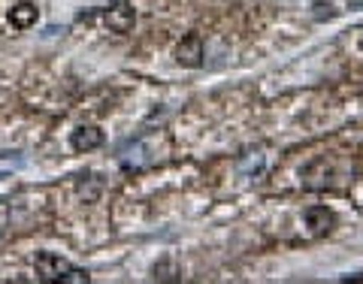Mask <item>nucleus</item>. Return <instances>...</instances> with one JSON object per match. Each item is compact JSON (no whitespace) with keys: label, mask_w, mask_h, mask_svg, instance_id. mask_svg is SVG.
I'll return each mask as SVG.
<instances>
[{"label":"nucleus","mask_w":363,"mask_h":284,"mask_svg":"<svg viewBox=\"0 0 363 284\" xmlns=\"http://www.w3.org/2000/svg\"><path fill=\"white\" fill-rule=\"evenodd\" d=\"M37 276L40 281H61V284H88V272L73 266L70 260H64L61 254L40 251L37 254Z\"/></svg>","instance_id":"obj_1"},{"label":"nucleus","mask_w":363,"mask_h":284,"mask_svg":"<svg viewBox=\"0 0 363 284\" xmlns=\"http://www.w3.org/2000/svg\"><path fill=\"white\" fill-rule=\"evenodd\" d=\"M176 61L182 67H191V70L203 64V37L200 33H188V37L176 45Z\"/></svg>","instance_id":"obj_2"},{"label":"nucleus","mask_w":363,"mask_h":284,"mask_svg":"<svg viewBox=\"0 0 363 284\" xmlns=\"http://www.w3.org/2000/svg\"><path fill=\"white\" fill-rule=\"evenodd\" d=\"M97 145H104V130L100 127L82 124V127H76L70 133V149L73 152H91V149H97Z\"/></svg>","instance_id":"obj_3"},{"label":"nucleus","mask_w":363,"mask_h":284,"mask_svg":"<svg viewBox=\"0 0 363 284\" xmlns=\"http://www.w3.org/2000/svg\"><path fill=\"white\" fill-rule=\"evenodd\" d=\"M306 227H309V233L312 236H324V233H330L333 230V224H336V218H333V212L330 209H324V206H312V209H306Z\"/></svg>","instance_id":"obj_4"},{"label":"nucleus","mask_w":363,"mask_h":284,"mask_svg":"<svg viewBox=\"0 0 363 284\" xmlns=\"http://www.w3.org/2000/svg\"><path fill=\"white\" fill-rule=\"evenodd\" d=\"M133 21H136V13L128 4H118V6H112L106 13V25H109V30H116V33H130Z\"/></svg>","instance_id":"obj_5"},{"label":"nucleus","mask_w":363,"mask_h":284,"mask_svg":"<svg viewBox=\"0 0 363 284\" xmlns=\"http://www.w3.org/2000/svg\"><path fill=\"white\" fill-rule=\"evenodd\" d=\"M9 21H13V28H18V30L30 28L33 21H37V6H33V4H18V6H13V9H9Z\"/></svg>","instance_id":"obj_6"},{"label":"nucleus","mask_w":363,"mask_h":284,"mask_svg":"<svg viewBox=\"0 0 363 284\" xmlns=\"http://www.w3.org/2000/svg\"><path fill=\"white\" fill-rule=\"evenodd\" d=\"M21 164H25V161H21V154H18V152H0V176L16 173Z\"/></svg>","instance_id":"obj_7"},{"label":"nucleus","mask_w":363,"mask_h":284,"mask_svg":"<svg viewBox=\"0 0 363 284\" xmlns=\"http://www.w3.org/2000/svg\"><path fill=\"white\" fill-rule=\"evenodd\" d=\"M360 49H363V33H360Z\"/></svg>","instance_id":"obj_8"}]
</instances>
